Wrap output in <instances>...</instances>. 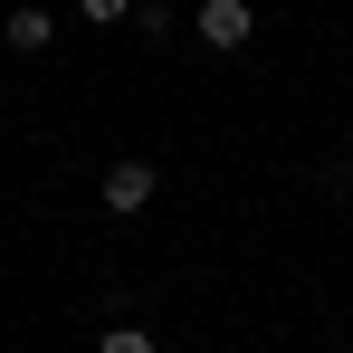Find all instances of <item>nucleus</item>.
Masks as SVG:
<instances>
[{
	"instance_id": "obj_3",
	"label": "nucleus",
	"mask_w": 353,
	"mask_h": 353,
	"mask_svg": "<svg viewBox=\"0 0 353 353\" xmlns=\"http://www.w3.org/2000/svg\"><path fill=\"white\" fill-rule=\"evenodd\" d=\"M0 39H10L19 58H39V48L58 39V19H48V10H10V19H0Z\"/></svg>"
},
{
	"instance_id": "obj_1",
	"label": "nucleus",
	"mask_w": 353,
	"mask_h": 353,
	"mask_svg": "<svg viewBox=\"0 0 353 353\" xmlns=\"http://www.w3.org/2000/svg\"><path fill=\"white\" fill-rule=\"evenodd\" d=\"M191 29H201V39H210V48H220V58H239V48H248V29H258V19H248V0H201V19H191Z\"/></svg>"
},
{
	"instance_id": "obj_4",
	"label": "nucleus",
	"mask_w": 353,
	"mask_h": 353,
	"mask_svg": "<svg viewBox=\"0 0 353 353\" xmlns=\"http://www.w3.org/2000/svg\"><path fill=\"white\" fill-rule=\"evenodd\" d=\"M96 353H153V334H143V325H115V334H105Z\"/></svg>"
},
{
	"instance_id": "obj_2",
	"label": "nucleus",
	"mask_w": 353,
	"mask_h": 353,
	"mask_svg": "<svg viewBox=\"0 0 353 353\" xmlns=\"http://www.w3.org/2000/svg\"><path fill=\"white\" fill-rule=\"evenodd\" d=\"M143 201H153V163H134V153L105 163V210H143Z\"/></svg>"
},
{
	"instance_id": "obj_5",
	"label": "nucleus",
	"mask_w": 353,
	"mask_h": 353,
	"mask_svg": "<svg viewBox=\"0 0 353 353\" xmlns=\"http://www.w3.org/2000/svg\"><path fill=\"white\" fill-rule=\"evenodd\" d=\"M77 10H86V19H124L134 0H77Z\"/></svg>"
}]
</instances>
